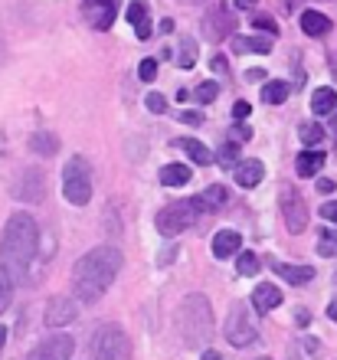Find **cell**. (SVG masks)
I'll use <instances>...</instances> for the list:
<instances>
[{
	"instance_id": "12",
	"label": "cell",
	"mask_w": 337,
	"mask_h": 360,
	"mask_svg": "<svg viewBox=\"0 0 337 360\" xmlns=\"http://www.w3.org/2000/svg\"><path fill=\"white\" fill-rule=\"evenodd\" d=\"M75 351V341L69 334H53V338H43V341L27 354V360H69Z\"/></svg>"
},
{
	"instance_id": "14",
	"label": "cell",
	"mask_w": 337,
	"mask_h": 360,
	"mask_svg": "<svg viewBox=\"0 0 337 360\" xmlns=\"http://www.w3.org/2000/svg\"><path fill=\"white\" fill-rule=\"evenodd\" d=\"M128 23L134 27L138 39H151V17H148V0H132L128 4Z\"/></svg>"
},
{
	"instance_id": "17",
	"label": "cell",
	"mask_w": 337,
	"mask_h": 360,
	"mask_svg": "<svg viewBox=\"0 0 337 360\" xmlns=\"http://www.w3.org/2000/svg\"><path fill=\"white\" fill-rule=\"evenodd\" d=\"M262 177H265L262 161H243L239 167H236V184H239V187H246V190L259 187V184H262Z\"/></svg>"
},
{
	"instance_id": "9",
	"label": "cell",
	"mask_w": 337,
	"mask_h": 360,
	"mask_svg": "<svg viewBox=\"0 0 337 360\" xmlns=\"http://www.w3.org/2000/svg\"><path fill=\"white\" fill-rule=\"evenodd\" d=\"M233 30H236V13L223 4H213L206 10L203 17V33L210 43H223V39H233Z\"/></svg>"
},
{
	"instance_id": "37",
	"label": "cell",
	"mask_w": 337,
	"mask_h": 360,
	"mask_svg": "<svg viewBox=\"0 0 337 360\" xmlns=\"http://www.w3.org/2000/svg\"><path fill=\"white\" fill-rule=\"evenodd\" d=\"M138 76H141V82H154V76H158V59H144L138 66Z\"/></svg>"
},
{
	"instance_id": "4",
	"label": "cell",
	"mask_w": 337,
	"mask_h": 360,
	"mask_svg": "<svg viewBox=\"0 0 337 360\" xmlns=\"http://www.w3.org/2000/svg\"><path fill=\"white\" fill-rule=\"evenodd\" d=\"M255 308L246 302H236L233 308H229V314H226V324H223V334L226 341L233 344L236 351L239 347H253L255 341H259V321H255Z\"/></svg>"
},
{
	"instance_id": "44",
	"label": "cell",
	"mask_w": 337,
	"mask_h": 360,
	"mask_svg": "<svg viewBox=\"0 0 337 360\" xmlns=\"http://www.w3.org/2000/svg\"><path fill=\"white\" fill-rule=\"evenodd\" d=\"M334 190H337V184L331 177H321L318 180V193H334Z\"/></svg>"
},
{
	"instance_id": "50",
	"label": "cell",
	"mask_w": 337,
	"mask_h": 360,
	"mask_svg": "<svg viewBox=\"0 0 337 360\" xmlns=\"http://www.w3.org/2000/svg\"><path fill=\"white\" fill-rule=\"evenodd\" d=\"M262 76H265L262 69H249V72H246V79H262Z\"/></svg>"
},
{
	"instance_id": "54",
	"label": "cell",
	"mask_w": 337,
	"mask_h": 360,
	"mask_svg": "<svg viewBox=\"0 0 337 360\" xmlns=\"http://www.w3.org/2000/svg\"><path fill=\"white\" fill-rule=\"evenodd\" d=\"M255 360H269V357H255Z\"/></svg>"
},
{
	"instance_id": "49",
	"label": "cell",
	"mask_w": 337,
	"mask_h": 360,
	"mask_svg": "<svg viewBox=\"0 0 337 360\" xmlns=\"http://www.w3.org/2000/svg\"><path fill=\"white\" fill-rule=\"evenodd\" d=\"M328 318H331V321H337V298L328 304Z\"/></svg>"
},
{
	"instance_id": "7",
	"label": "cell",
	"mask_w": 337,
	"mask_h": 360,
	"mask_svg": "<svg viewBox=\"0 0 337 360\" xmlns=\"http://www.w3.org/2000/svg\"><path fill=\"white\" fill-rule=\"evenodd\" d=\"M95 360H132V341L122 324H102L92 338Z\"/></svg>"
},
{
	"instance_id": "27",
	"label": "cell",
	"mask_w": 337,
	"mask_h": 360,
	"mask_svg": "<svg viewBox=\"0 0 337 360\" xmlns=\"http://www.w3.org/2000/svg\"><path fill=\"white\" fill-rule=\"evenodd\" d=\"M291 86L288 82H281V79H272V82H265L262 86V102L265 105H281L285 98H288Z\"/></svg>"
},
{
	"instance_id": "47",
	"label": "cell",
	"mask_w": 337,
	"mask_h": 360,
	"mask_svg": "<svg viewBox=\"0 0 337 360\" xmlns=\"http://www.w3.org/2000/svg\"><path fill=\"white\" fill-rule=\"evenodd\" d=\"M255 0H236V10H253Z\"/></svg>"
},
{
	"instance_id": "26",
	"label": "cell",
	"mask_w": 337,
	"mask_h": 360,
	"mask_svg": "<svg viewBox=\"0 0 337 360\" xmlns=\"http://www.w3.org/2000/svg\"><path fill=\"white\" fill-rule=\"evenodd\" d=\"M197 203H200V210H203V213H216L220 207H226V190L220 187V184H213V187H206L203 193H200Z\"/></svg>"
},
{
	"instance_id": "41",
	"label": "cell",
	"mask_w": 337,
	"mask_h": 360,
	"mask_svg": "<svg viewBox=\"0 0 337 360\" xmlns=\"http://www.w3.org/2000/svg\"><path fill=\"white\" fill-rule=\"evenodd\" d=\"M295 324H298V328H308V324H311V311H308V308H295Z\"/></svg>"
},
{
	"instance_id": "22",
	"label": "cell",
	"mask_w": 337,
	"mask_h": 360,
	"mask_svg": "<svg viewBox=\"0 0 337 360\" xmlns=\"http://www.w3.org/2000/svg\"><path fill=\"white\" fill-rule=\"evenodd\" d=\"M275 272L285 278V282H291V285H308L311 278H314V269L311 266H288V262H275Z\"/></svg>"
},
{
	"instance_id": "6",
	"label": "cell",
	"mask_w": 337,
	"mask_h": 360,
	"mask_svg": "<svg viewBox=\"0 0 337 360\" xmlns=\"http://www.w3.org/2000/svg\"><path fill=\"white\" fill-rule=\"evenodd\" d=\"M203 213L197 203V197H190V200H177V203H167V207L158 213V229H160V236H180L184 229H190L193 223H197V217Z\"/></svg>"
},
{
	"instance_id": "43",
	"label": "cell",
	"mask_w": 337,
	"mask_h": 360,
	"mask_svg": "<svg viewBox=\"0 0 337 360\" xmlns=\"http://www.w3.org/2000/svg\"><path fill=\"white\" fill-rule=\"evenodd\" d=\"M177 118H180V122H187V124H200V122H203V115H200V112H180Z\"/></svg>"
},
{
	"instance_id": "33",
	"label": "cell",
	"mask_w": 337,
	"mask_h": 360,
	"mask_svg": "<svg viewBox=\"0 0 337 360\" xmlns=\"http://www.w3.org/2000/svg\"><path fill=\"white\" fill-rule=\"evenodd\" d=\"M253 27H255V30H262L265 37H272V39L279 37V23H275V20H272L269 13H255V17H253Z\"/></svg>"
},
{
	"instance_id": "15",
	"label": "cell",
	"mask_w": 337,
	"mask_h": 360,
	"mask_svg": "<svg viewBox=\"0 0 337 360\" xmlns=\"http://www.w3.org/2000/svg\"><path fill=\"white\" fill-rule=\"evenodd\" d=\"M324 151H318V148H308V151H301L298 158H295V171H298V177H318L321 167H324Z\"/></svg>"
},
{
	"instance_id": "31",
	"label": "cell",
	"mask_w": 337,
	"mask_h": 360,
	"mask_svg": "<svg viewBox=\"0 0 337 360\" xmlns=\"http://www.w3.org/2000/svg\"><path fill=\"white\" fill-rule=\"evenodd\" d=\"M236 161H239V144L229 141V144H223V148L216 151V164H220V167H226V171H233Z\"/></svg>"
},
{
	"instance_id": "19",
	"label": "cell",
	"mask_w": 337,
	"mask_h": 360,
	"mask_svg": "<svg viewBox=\"0 0 337 360\" xmlns=\"http://www.w3.org/2000/svg\"><path fill=\"white\" fill-rule=\"evenodd\" d=\"M239 252V233L236 229H220L213 236V256L216 259H229Z\"/></svg>"
},
{
	"instance_id": "46",
	"label": "cell",
	"mask_w": 337,
	"mask_h": 360,
	"mask_svg": "<svg viewBox=\"0 0 337 360\" xmlns=\"http://www.w3.org/2000/svg\"><path fill=\"white\" fill-rule=\"evenodd\" d=\"M305 344H308V354H321V341H314V338H308V341H305Z\"/></svg>"
},
{
	"instance_id": "20",
	"label": "cell",
	"mask_w": 337,
	"mask_h": 360,
	"mask_svg": "<svg viewBox=\"0 0 337 360\" xmlns=\"http://www.w3.org/2000/svg\"><path fill=\"white\" fill-rule=\"evenodd\" d=\"M236 56L243 53H272V37H233L229 39Z\"/></svg>"
},
{
	"instance_id": "2",
	"label": "cell",
	"mask_w": 337,
	"mask_h": 360,
	"mask_svg": "<svg viewBox=\"0 0 337 360\" xmlns=\"http://www.w3.org/2000/svg\"><path fill=\"white\" fill-rule=\"evenodd\" d=\"M37 246H39V226L30 213H13L4 226V239H0V259L4 269L10 272L13 282H27L30 278V266L37 259Z\"/></svg>"
},
{
	"instance_id": "10",
	"label": "cell",
	"mask_w": 337,
	"mask_h": 360,
	"mask_svg": "<svg viewBox=\"0 0 337 360\" xmlns=\"http://www.w3.org/2000/svg\"><path fill=\"white\" fill-rule=\"evenodd\" d=\"M13 197L23 200V203H39L46 197V174L39 167H23L13 180Z\"/></svg>"
},
{
	"instance_id": "51",
	"label": "cell",
	"mask_w": 337,
	"mask_h": 360,
	"mask_svg": "<svg viewBox=\"0 0 337 360\" xmlns=\"http://www.w3.org/2000/svg\"><path fill=\"white\" fill-rule=\"evenodd\" d=\"M203 360H223V357H220L216 351H210V347H206V351H203Z\"/></svg>"
},
{
	"instance_id": "24",
	"label": "cell",
	"mask_w": 337,
	"mask_h": 360,
	"mask_svg": "<svg viewBox=\"0 0 337 360\" xmlns=\"http://www.w3.org/2000/svg\"><path fill=\"white\" fill-rule=\"evenodd\" d=\"M30 151L37 154V158H53L59 151V138L49 131H37L30 134Z\"/></svg>"
},
{
	"instance_id": "3",
	"label": "cell",
	"mask_w": 337,
	"mask_h": 360,
	"mask_svg": "<svg viewBox=\"0 0 337 360\" xmlns=\"http://www.w3.org/2000/svg\"><path fill=\"white\" fill-rule=\"evenodd\" d=\"M177 334L187 344V351H206V344L213 341V308L206 302V295L193 292L180 302Z\"/></svg>"
},
{
	"instance_id": "36",
	"label": "cell",
	"mask_w": 337,
	"mask_h": 360,
	"mask_svg": "<svg viewBox=\"0 0 337 360\" xmlns=\"http://www.w3.org/2000/svg\"><path fill=\"white\" fill-rule=\"evenodd\" d=\"M144 105H148L154 115H164V112H167V98H164V95H158V92H148Z\"/></svg>"
},
{
	"instance_id": "8",
	"label": "cell",
	"mask_w": 337,
	"mask_h": 360,
	"mask_svg": "<svg viewBox=\"0 0 337 360\" xmlns=\"http://www.w3.org/2000/svg\"><path fill=\"white\" fill-rule=\"evenodd\" d=\"M279 207H281V223L288 233H305L308 226V207H305V197H301L295 187H285L279 197Z\"/></svg>"
},
{
	"instance_id": "48",
	"label": "cell",
	"mask_w": 337,
	"mask_h": 360,
	"mask_svg": "<svg viewBox=\"0 0 337 360\" xmlns=\"http://www.w3.org/2000/svg\"><path fill=\"white\" fill-rule=\"evenodd\" d=\"M160 33H174V20H160Z\"/></svg>"
},
{
	"instance_id": "25",
	"label": "cell",
	"mask_w": 337,
	"mask_h": 360,
	"mask_svg": "<svg viewBox=\"0 0 337 360\" xmlns=\"http://www.w3.org/2000/svg\"><path fill=\"white\" fill-rule=\"evenodd\" d=\"M160 184H164V187H187L190 167L187 164H167V167H160Z\"/></svg>"
},
{
	"instance_id": "40",
	"label": "cell",
	"mask_w": 337,
	"mask_h": 360,
	"mask_svg": "<svg viewBox=\"0 0 337 360\" xmlns=\"http://www.w3.org/2000/svg\"><path fill=\"white\" fill-rule=\"evenodd\" d=\"M249 112H253V108H249V102H236V105H233V118H236V122L249 118Z\"/></svg>"
},
{
	"instance_id": "38",
	"label": "cell",
	"mask_w": 337,
	"mask_h": 360,
	"mask_svg": "<svg viewBox=\"0 0 337 360\" xmlns=\"http://www.w3.org/2000/svg\"><path fill=\"white\" fill-rule=\"evenodd\" d=\"M321 217L328 219V223H337V200H328V203H324V207L318 210Z\"/></svg>"
},
{
	"instance_id": "23",
	"label": "cell",
	"mask_w": 337,
	"mask_h": 360,
	"mask_svg": "<svg viewBox=\"0 0 337 360\" xmlns=\"http://www.w3.org/2000/svg\"><path fill=\"white\" fill-rule=\"evenodd\" d=\"M334 108H337V92L334 89H318V92L311 95V112L318 115V118H328V115H334Z\"/></svg>"
},
{
	"instance_id": "29",
	"label": "cell",
	"mask_w": 337,
	"mask_h": 360,
	"mask_svg": "<svg viewBox=\"0 0 337 360\" xmlns=\"http://www.w3.org/2000/svg\"><path fill=\"white\" fill-rule=\"evenodd\" d=\"M318 256L324 259L337 256V229H321L318 233Z\"/></svg>"
},
{
	"instance_id": "52",
	"label": "cell",
	"mask_w": 337,
	"mask_h": 360,
	"mask_svg": "<svg viewBox=\"0 0 337 360\" xmlns=\"http://www.w3.org/2000/svg\"><path fill=\"white\" fill-rule=\"evenodd\" d=\"M4 344H7V328L0 324V347H4Z\"/></svg>"
},
{
	"instance_id": "42",
	"label": "cell",
	"mask_w": 337,
	"mask_h": 360,
	"mask_svg": "<svg viewBox=\"0 0 337 360\" xmlns=\"http://www.w3.org/2000/svg\"><path fill=\"white\" fill-rule=\"evenodd\" d=\"M210 66H213V72H220V76H226V72H229V66H226L223 56H213V59H210Z\"/></svg>"
},
{
	"instance_id": "11",
	"label": "cell",
	"mask_w": 337,
	"mask_h": 360,
	"mask_svg": "<svg viewBox=\"0 0 337 360\" xmlns=\"http://www.w3.org/2000/svg\"><path fill=\"white\" fill-rule=\"evenodd\" d=\"M118 4H122V0H82L85 23H89L92 30H98V33L112 30L115 17H118Z\"/></svg>"
},
{
	"instance_id": "34",
	"label": "cell",
	"mask_w": 337,
	"mask_h": 360,
	"mask_svg": "<svg viewBox=\"0 0 337 360\" xmlns=\"http://www.w3.org/2000/svg\"><path fill=\"white\" fill-rule=\"evenodd\" d=\"M239 275H255L259 272V256L255 252H239Z\"/></svg>"
},
{
	"instance_id": "35",
	"label": "cell",
	"mask_w": 337,
	"mask_h": 360,
	"mask_svg": "<svg viewBox=\"0 0 337 360\" xmlns=\"http://www.w3.org/2000/svg\"><path fill=\"white\" fill-rule=\"evenodd\" d=\"M193 95H197V102H200V105H210V102L216 98V95H220V86H216V82H203V86H200Z\"/></svg>"
},
{
	"instance_id": "18",
	"label": "cell",
	"mask_w": 337,
	"mask_h": 360,
	"mask_svg": "<svg viewBox=\"0 0 337 360\" xmlns=\"http://www.w3.org/2000/svg\"><path fill=\"white\" fill-rule=\"evenodd\" d=\"M281 304V292H279V285H259L253 292V308L259 314L272 311V308H279Z\"/></svg>"
},
{
	"instance_id": "39",
	"label": "cell",
	"mask_w": 337,
	"mask_h": 360,
	"mask_svg": "<svg viewBox=\"0 0 337 360\" xmlns=\"http://www.w3.org/2000/svg\"><path fill=\"white\" fill-rule=\"evenodd\" d=\"M233 138L236 141H253V128H249V124H239V128H233Z\"/></svg>"
},
{
	"instance_id": "5",
	"label": "cell",
	"mask_w": 337,
	"mask_h": 360,
	"mask_svg": "<svg viewBox=\"0 0 337 360\" xmlns=\"http://www.w3.org/2000/svg\"><path fill=\"white\" fill-rule=\"evenodd\" d=\"M63 197L72 207H85L92 200V167L82 154H72L63 167Z\"/></svg>"
},
{
	"instance_id": "21",
	"label": "cell",
	"mask_w": 337,
	"mask_h": 360,
	"mask_svg": "<svg viewBox=\"0 0 337 360\" xmlns=\"http://www.w3.org/2000/svg\"><path fill=\"white\" fill-rule=\"evenodd\" d=\"M180 151H187V158L193 164H200V167H210V164L216 161V154L210 151V148H206V144H200L197 138H180Z\"/></svg>"
},
{
	"instance_id": "32",
	"label": "cell",
	"mask_w": 337,
	"mask_h": 360,
	"mask_svg": "<svg viewBox=\"0 0 337 360\" xmlns=\"http://www.w3.org/2000/svg\"><path fill=\"white\" fill-rule=\"evenodd\" d=\"M13 302V278L4 266H0V311H7V304Z\"/></svg>"
},
{
	"instance_id": "30",
	"label": "cell",
	"mask_w": 337,
	"mask_h": 360,
	"mask_svg": "<svg viewBox=\"0 0 337 360\" xmlns=\"http://www.w3.org/2000/svg\"><path fill=\"white\" fill-rule=\"evenodd\" d=\"M177 66L180 69H193L197 66V39H184L180 43V56H177Z\"/></svg>"
},
{
	"instance_id": "16",
	"label": "cell",
	"mask_w": 337,
	"mask_h": 360,
	"mask_svg": "<svg viewBox=\"0 0 337 360\" xmlns=\"http://www.w3.org/2000/svg\"><path fill=\"white\" fill-rule=\"evenodd\" d=\"M298 23H301V30L314 39L331 33V17H324V13H318V10H305V13L298 17Z\"/></svg>"
},
{
	"instance_id": "28",
	"label": "cell",
	"mask_w": 337,
	"mask_h": 360,
	"mask_svg": "<svg viewBox=\"0 0 337 360\" xmlns=\"http://www.w3.org/2000/svg\"><path fill=\"white\" fill-rule=\"evenodd\" d=\"M298 138H301V144H308V148H318L321 141H324V128H321L318 122H305L298 128Z\"/></svg>"
},
{
	"instance_id": "53",
	"label": "cell",
	"mask_w": 337,
	"mask_h": 360,
	"mask_svg": "<svg viewBox=\"0 0 337 360\" xmlns=\"http://www.w3.org/2000/svg\"><path fill=\"white\" fill-rule=\"evenodd\" d=\"M331 122H334V124H337V108H334V115H331Z\"/></svg>"
},
{
	"instance_id": "13",
	"label": "cell",
	"mask_w": 337,
	"mask_h": 360,
	"mask_svg": "<svg viewBox=\"0 0 337 360\" xmlns=\"http://www.w3.org/2000/svg\"><path fill=\"white\" fill-rule=\"evenodd\" d=\"M79 318V302L75 298H66V295H56L46 302V311H43V321L49 328H63V324H72Z\"/></svg>"
},
{
	"instance_id": "45",
	"label": "cell",
	"mask_w": 337,
	"mask_h": 360,
	"mask_svg": "<svg viewBox=\"0 0 337 360\" xmlns=\"http://www.w3.org/2000/svg\"><path fill=\"white\" fill-rule=\"evenodd\" d=\"M174 256H177V249L170 246V249H167V252H164V256H160V259H158V262H160V266H167V262H170V259H174Z\"/></svg>"
},
{
	"instance_id": "1",
	"label": "cell",
	"mask_w": 337,
	"mask_h": 360,
	"mask_svg": "<svg viewBox=\"0 0 337 360\" xmlns=\"http://www.w3.org/2000/svg\"><path fill=\"white\" fill-rule=\"evenodd\" d=\"M125 266V256L118 246H95L92 252H85L72 269V295L79 298L82 304H92L98 302L108 285L118 278Z\"/></svg>"
}]
</instances>
